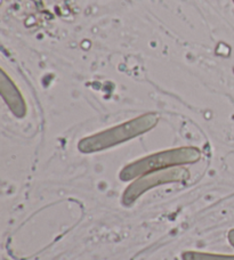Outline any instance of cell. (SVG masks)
I'll use <instances>...</instances> for the list:
<instances>
[{
    "mask_svg": "<svg viewBox=\"0 0 234 260\" xmlns=\"http://www.w3.org/2000/svg\"><path fill=\"white\" fill-rule=\"evenodd\" d=\"M232 2H233V3H234V0H232Z\"/></svg>",
    "mask_w": 234,
    "mask_h": 260,
    "instance_id": "7",
    "label": "cell"
},
{
    "mask_svg": "<svg viewBox=\"0 0 234 260\" xmlns=\"http://www.w3.org/2000/svg\"><path fill=\"white\" fill-rule=\"evenodd\" d=\"M190 171L183 167H174V168L154 171V173L142 176L129 185L123 194V204L125 207H130L138 200L144 193L149 192L154 187L171 183H183L190 178Z\"/></svg>",
    "mask_w": 234,
    "mask_h": 260,
    "instance_id": "3",
    "label": "cell"
},
{
    "mask_svg": "<svg viewBox=\"0 0 234 260\" xmlns=\"http://www.w3.org/2000/svg\"><path fill=\"white\" fill-rule=\"evenodd\" d=\"M227 240L232 247L234 248V229H232L230 232L227 233Z\"/></svg>",
    "mask_w": 234,
    "mask_h": 260,
    "instance_id": "6",
    "label": "cell"
},
{
    "mask_svg": "<svg viewBox=\"0 0 234 260\" xmlns=\"http://www.w3.org/2000/svg\"><path fill=\"white\" fill-rule=\"evenodd\" d=\"M159 122L157 113H145L134 118L129 121H125L109 129L103 130L97 134L82 138L78 143V150L83 154L102 152L107 148L120 145L130 139H134L140 135L152 130Z\"/></svg>",
    "mask_w": 234,
    "mask_h": 260,
    "instance_id": "1",
    "label": "cell"
},
{
    "mask_svg": "<svg viewBox=\"0 0 234 260\" xmlns=\"http://www.w3.org/2000/svg\"><path fill=\"white\" fill-rule=\"evenodd\" d=\"M0 88H2L3 99L11 112L16 118H24L26 114L25 101L23 99L20 89L4 70L2 71V79H0Z\"/></svg>",
    "mask_w": 234,
    "mask_h": 260,
    "instance_id": "4",
    "label": "cell"
},
{
    "mask_svg": "<svg viewBox=\"0 0 234 260\" xmlns=\"http://www.w3.org/2000/svg\"><path fill=\"white\" fill-rule=\"evenodd\" d=\"M183 260H234V256L227 254H216L198 251H185L182 254Z\"/></svg>",
    "mask_w": 234,
    "mask_h": 260,
    "instance_id": "5",
    "label": "cell"
},
{
    "mask_svg": "<svg viewBox=\"0 0 234 260\" xmlns=\"http://www.w3.org/2000/svg\"><path fill=\"white\" fill-rule=\"evenodd\" d=\"M201 156H202V153L198 147L194 146L176 147L160 151L140 157L124 167L119 174V178L123 182H129V180H135L142 176L154 173V171L195 164L201 159Z\"/></svg>",
    "mask_w": 234,
    "mask_h": 260,
    "instance_id": "2",
    "label": "cell"
}]
</instances>
